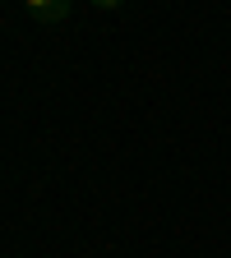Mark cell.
<instances>
[{
    "mask_svg": "<svg viewBox=\"0 0 231 258\" xmlns=\"http://www.w3.org/2000/svg\"><path fill=\"white\" fill-rule=\"evenodd\" d=\"M93 5H97V10H120L125 0H93Z\"/></svg>",
    "mask_w": 231,
    "mask_h": 258,
    "instance_id": "cell-2",
    "label": "cell"
},
{
    "mask_svg": "<svg viewBox=\"0 0 231 258\" xmlns=\"http://www.w3.org/2000/svg\"><path fill=\"white\" fill-rule=\"evenodd\" d=\"M23 10L37 19V23H65L74 5H70V0H23Z\"/></svg>",
    "mask_w": 231,
    "mask_h": 258,
    "instance_id": "cell-1",
    "label": "cell"
}]
</instances>
